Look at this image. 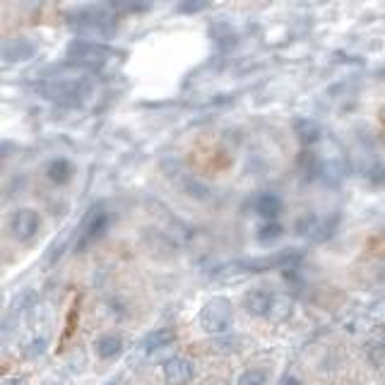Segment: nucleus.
<instances>
[{"label": "nucleus", "instance_id": "7ed1b4c3", "mask_svg": "<svg viewBox=\"0 0 385 385\" xmlns=\"http://www.w3.org/2000/svg\"><path fill=\"white\" fill-rule=\"evenodd\" d=\"M231 320H233V311H231L229 299H224V296H214V299H210L203 306V311H200V327H203L207 334L229 332Z\"/></svg>", "mask_w": 385, "mask_h": 385}, {"label": "nucleus", "instance_id": "9d476101", "mask_svg": "<svg viewBox=\"0 0 385 385\" xmlns=\"http://www.w3.org/2000/svg\"><path fill=\"white\" fill-rule=\"evenodd\" d=\"M299 253L296 250H284V253L270 255V258H258V260L243 263L241 268H246L248 273H263V270H273V268H289V265L299 263Z\"/></svg>", "mask_w": 385, "mask_h": 385}, {"label": "nucleus", "instance_id": "6e6552de", "mask_svg": "<svg viewBox=\"0 0 385 385\" xmlns=\"http://www.w3.org/2000/svg\"><path fill=\"white\" fill-rule=\"evenodd\" d=\"M248 207L258 214V217H263L265 222H277V217L284 212L282 198H280V195H275V193H258V195H253Z\"/></svg>", "mask_w": 385, "mask_h": 385}, {"label": "nucleus", "instance_id": "f257e3e1", "mask_svg": "<svg viewBox=\"0 0 385 385\" xmlns=\"http://www.w3.org/2000/svg\"><path fill=\"white\" fill-rule=\"evenodd\" d=\"M116 15L109 5H97V8H82L73 15L70 24L75 27V31L87 36V41H94V39H106V36L113 34L116 29Z\"/></svg>", "mask_w": 385, "mask_h": 385}, {"label": "nucleus", "instance_id": "aec40b11", "mask_svg": "<svg viewBox=\"0 0 385 385\" xmlns=\"http://www.w3.org/2000/svg\"><path fill=\"white\" fill-rule=\"evenodd\" d=\"M5 385H24V378H10V381H5Z\"/></svg>", "mask_w": 385, "mask_h": 385}, {"label": "nucleus", "instance_id": "ddd939ff", "mask_svg": "<svg viewBox=\"0 0 385 385\" xmlns=\"http://www.w3.org/2000/svg\"><path fill=\"white\" fill-rule=\"evenodd\" d=\"M73 174H75V167L68 159H63V157L51 159L46 164V176H48V181L56 183V186H65V183H70Z\"/></svg>", "mask_w": 385, "mask_h": 385}, {"label": "nucleus", "instance_id": "4be33fe9", "mask_svg": "<svg viewBox=\"0 0 385 385\" xmlns=\"http://www.w3.org/2000/svg\"><path fill=\"white\" fill-rule=\"evenodd\" d=\"M111 385H116V383H111Z\"/></svg>", "mask_w": 385, "mask_h": 385}, {"label": "nucleus", "instance_id": "423d86ee", "mask_svg": "<svg viewBox=\"0 0 385 385\" xmlns=\"http://www.w3.org/2000/svg\"><path fill=\"white\" fill-rule=\"evenodd\" d=\"M39 226H41V217L31 207H20V210L10 214V233L12 238H17L22 243L31 241L39 233Z\"/></svg>", "mask_w": 385, "mask_h": 385}, {"label": "nucleus", "instance_id": "0eeeda50", "mask_svg": "<svg viewBox=\"0 0 385 385\" xmlns=\"http://www.w3.org/2000/svg\"><path fill=\"white\" fill-rule=\"evenodd\" d=\"M273 306H275V294L270 292V289H265V287L248 289V294L243 296L246 313L253 315V318H265V315H270Z\"/></svg>", "mask_w": 385, "mask_h": 385}, {"label": "nucleus", "instance_id": "f3484780", "mask_svg": "<svg viewBox=\"0 0 385 385\" xmlns=\"http://www.w3.org/2000/svg\"><path fill=\"white\" fill-rule=\"evenodd\" d=\"M296 130H299V137L306 144H311V142H315L320 137V128L315 123H311V121H299V123H296Z\"/></svg>", "mask_w": 385, "mask_h": 385}, {"label": "nucleus", "instance_id": "f03ea898", "mask_svg": "<svg viewBox=\"0 0 385 385\" xmlns=\"http://www.w3.org/2000/svg\"><path fill=\"white\" fill-rule=\"evenodd\" d=\"M36 90L41 97L51 99V102L60 106H78L82 99L90 94V82L82 78H65V80H48L39 85Z\"/></svg>", "mask_w": 385, "mask_h": 385}, {"label": "nucleus", "instance_id": "f8f14e48", "mask_svg": "<svg viewBox=\"0 0 385 385\" xmlns=\"http://www.w3.org/2000/svg\"><path fill=\"white\" fill-rule=\"evenodd\" d=\"M94 352H97V357L99 359H104V362H111V359H116V357H121V352H123V339L118 337V334H102V337L94 342Z\"/></svg>", "mask_w": 385, "mask_h": 385}, {"label": "nucleus", "instance_id": "2eb2a0df", "mask_svg": "<svg viewBox=\"0 0 385 385\" xmlns=\"http://www.w3.org/2000/svg\"><path fill=\"white\" fill-rule=\"evenodd\" d=\"M270 383V374L260 366H253V369L243 371L241 376H238V385H268Z\"/></svg>", "mask_w": 385, "mask_h": 385}, {"label": "nucleus", "instance_id": "6ab92c4d", "mask_svg": "<svg viewBox=\"0 0 385 385\" xmlns=\"http://www.w3.org/2000/svg\"><path fill=\"white\" fill-rule=\"evenodd\" d=\"M277 385H304V383H301L296 376H289V374H287V376L280 378V383H277Z\"/></svg>", "mask_w": 385, "mask_h": 385}, {"label": "nucleus", "instance_id": "a211bd4d", "mask_svg": "<svg viewBox=\"0 0 385 385\" xmlns=\"http://www.w3.org/2000/svg\"><path fill=\"white\" fill-rule=\"evenodd\" d=\"M207 8V3H181V12H200V10H205Z\"/></svg>", "mask_w": 385, "mask_h": 385}, {"label": "nucleus", "instance_id": "dca6fc26", "mask_svg": "<svg viewBox=\"0 0 385 385\" xmlns=\"http://www.w3.org/2000/svg\"><path fill=\"white\" fill-rule=\"evenodd\" d=\"M284 226L280 222H265L260 229H258V241L260 243H273L277 238H282Z\"/></svg>", "mask_w": 385, "mask_h": 385}, {"label": "nucleus", "instance_id": "1a4fd4ad", "mask_svg": "<svg viewBox=\"0 0 385 385\" xmlns=\"http://www.w3.org/2000/svg\"><path fill=\"white\" fill-rule=\"evenodd\" d=\"M193 362H188L183 357H174L164 364V378H167L169 385H188L193 381Z\"/></svg>", "mask_w": 385, "mask_h": 385}, {"label": "nucleus", "instance_id": "412c9836", "mask_svg": "<svg viewBox=\"0 0 385 385\" xmlns=\"http://www.w3.org/2000/svg\"><path fill=\"white\" fill-rule=\"evenodd\" d=\"M383 344H385V334H383Z\"/></svg>", "mask_w": 385, "mask_h": 385}, {"label": "nucleus", "instance_id": "20e7f679", "mask_svg": "<svg viewBox=\"0 0 385 385\" xmlns=\"http://www.w3.org/2000/svg\"><path fill=\"white\" fill-rule=\"evenodd\" d=\"M109 224H111V214L106 212L102 205L92 207V210L87 212L85 222H82V226H80V231H78L75 250H78V253H82V250H85L87 246L97 243L99 238H102L104 233H106V229H109Z\"/></svg>", "mask_w": 385, "mask_h": 385}, {"label": "nucleus", "instance_id": "9b49d317", "mask_svg": "<svg viewBox=\"0 0 385 385\" xmlns=\"http://www.w3.org/2000/svg\"><path fill=\"white\" fill-rule=\"evenodd\" d=\"M176 339V332L172 327H157L149 334H144L142 339V349L147 352V354H154V352H162L167 349V347H172Z\"/></svg>", "mask_w": 385, "mask_h": 385}, {"label": "nucleus", "instance_id": "4468645a", "mask_svg": "<svg viewBox=\"0 0 385 385\" xmlns=\"http://www.w3.org/2000/svg\"><path fill=\"white\" fill-rule=\"evenodd\" d=\"M36 51V46L31 41L27 39H15V41H10V43H5V63H15V60H27L31 58Z\"/></svg>", "mask_w": 385, "mask_h": 385}, {"label": "nucleus", "instance_id": "39448f33", "mask_svg": "<svg viewBox=\"0 0 385 385\" xmlns=\"http://www.w3.org/2000/svg\"><path fill=\"white\" fill-rule=\"evenodd\" d=\"M68 58L87 68H99L111 58V51L99 41H73L68 46Z\"/></svg>", "mask_w": 385, "mask_h": 385}]
</instances>
